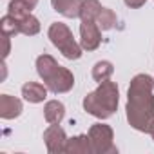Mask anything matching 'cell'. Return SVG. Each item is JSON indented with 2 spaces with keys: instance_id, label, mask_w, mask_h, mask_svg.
<instances>
[{
  "instance_id": "obj_1",
  "label": "cell",
  "mask_w": 154,
  "mask_h": 154,
  "mask_svg": "<svg viewBox=\"0 0 154 154\" xmlns=\"http://www.w3.org/2000/svg\"><path fill=\"white\" fill-rule=\"evenodd\" d=\"M125 114L129 125L138 132H149L154 118V78L145 72L136 74L127 89Z\"/></svg>"
},
{
  "instance_id": "obj_2",
  "label": "cell",
  "mask_w": 154,
  "mask_h": 154,
  "mask_svg": "<svg viewBox=\"0 0 154 154\" xmlns=\"http://www.w3.org/2000/svg\"><path fill=\"white\" fill-rule=\"evenodd\" d=\"M120 103V89L118 84L112 80H105L98 84V87L93 93H87L84 96V111L98 120H107L118 111Z\"/></svg>"
},
{
  "instance_id": "obj_3",
  "label": "cell",
  "mask_w": 154,
  "mask_h": 154,
  "mask_svg": "<svg viewBox=\"0 0 154 154\" xmlns=\"http://www.w3.org/2000/svg\"><path fill=\"white\" fill-rule=\"evenodd\" d=\"M36 72L53 94L69 93L74 87V74L67 67L60 65L51 54L44 53L36 58Z\"/></svg>"
},
{
  "instance_id": "obj_4",
  "label": "cell",
  "mask_w": 154,
  "mask_h": 154,
  "mask_svg": "<svg viewBox=\"0 0 154 154\" xmlns=\"http://www.w3.org/2000/svg\"><path fill=\"white\" fill-rule=\"evenodd\" d=\"M47 38L67 60H78L84 54V47L74 40L72 31L63 22H53L47 29Z\"/></svg>"
},
{
  "instance_id": "obj_5",
  "label": "cell",
  "mask_w": 154,
  "mask_h": 154,
  "mask_svg": "<svg viewBox=\"0 0 154 154\" xmlns=\"http://www.w3.org/2000/svg\"><path fill=\"white\" fill-rule=\"evenodd\" d=\"M93 154H116L118 147L114 145V131L107 123H93L87 131Z\"/></svg>"
},
{
  "instance_id": "obj_6",
  "label": "cell",
  "mask_w": 154,
  "mask_h": 154,
  "mask_svg": "<svg viewBox=\"0 0 154 154\" xmlns=\"http://www.w3.org/2000/svg\"><path fill=\"white\" fill-rule=\"evenodd\" d=\"M80 45L84 51H96L102 45V29L96 20H82L80 24Z\"/></svg>"
},
{
  "instance_id": "obj_7",
  "label": "cell",
  "mask_w": 154,
  "mask_h": 154,
  "mask_svg": "<svg viewBox=\"0 0 154 154\" xmlns=\"http://www.w3.org/2000/svg\"><path fill=\"white\" fill-rule=\"evenodd\" d=\"M44 143H45L47 152H51V154H62V152H65L67 134H65V131L60 127V123L49 125V127L44 131Z\"/></svg>"
},
{
  "instance_id": "obj_8",
  "label": "cell",
  "mask_w": 154,
  "mask_h": 154,
  "mask_svg": "<svg viewBox=\"0 0 154 154\" xmlns=\"http://www.w3.org/2000/svg\"><path fill=\"white\" fill-rule=\"evenodd\" d=\"M24 103L20 98L11 94H0V118L2 120H15L22 114Z\"/></svg>"
},
{
  "instance_id": "obj_9",
  "label": "cell",
  "mask_w": 154,
  "mask_h": 154,
  "mask_svg": "<svg viewBox=\"0 0 154 154\" xmlns=\"http://www.w3.org/2000/svg\"><path fill=\"white\" fill-rule=\"evenodd\" d=\"M47 85L40 82H26L22 85V96L29 103H42L47 98Z\"/></svg>"
},
{
  "instance_id": "obj_10",
  "label": "cell",
  "mask_w": 154,
  "mask_h": 154,
  "mask_svg": "<svg viewBox=\"0 0 154 154\" xmlns=\"http://www.w3.org/2000/svg\"><path fill=\"white\" fill-rule=\"evenodd\" d=\"M84 0H51V6L56 13L65 18H80Z\"/></svg>"
},
{
  "instance_id": "obj_11",
  "label": "cell",
  "mask_w": 154,
  "mask_h": 154,
  "mask_svg": "<svg viewBox=\"0 0 154 154\" xmlns=\"http://www.w3.org/2000/svg\"><path fill=\"white\" fill-rule=\"evenodd\" d=\"M44 118L49 125L62 123V120L65 118V105L60 100H47L44 105Z\"/></svg>"
},
{
  "instance_id": "obj_12",
  "label": "cell",
  "mask_w": 154,
  "mask_h": 154,
  "mask_svg": "<svg viewBox=\"0 0 154 154\" xmlns=\"http://www.w3.org/2000/svg\"><path fill=\"white\" fill-rule=\"evenodd\" d=\"M65 154H93L89 136L87 134H78V136L67 138Z\"/></svg>"
},
{
  "instance_id": "obj_13",
  "label": "cell",
  "mask_w": 154,
  "mask_h": 154,
  "mask_svg": "<svg viewBox=\"0 0 154 154\" xmlns=\"http://www.w3.org/2000/svg\"><path fill=\"white\" fill-rule=\"evenodd\" d=\"M114 74V65L109 60H100L93 65V80L102 84L105 80H111V76Z\"/></svg>"
},
{
  "instance_id": "obj_14",
  "label": "cell",
  "mask_w": 154,
  "mask_h": 154,
  "mask_svg": "<svg viewBox=\"0 0 154 154\" xmlns=\"http://www.w3.org/2000/svg\"><path fill=\"white\" fill-rule=\"evenodd\" d=\"M116 22H118V17H116V13L112 9H109V8L100 9V13L96 17V24H98V27L102 31H111L116 26Z\"/></svg>"
},
{
  "instance_id": "obj_15",
  "label": "cell",
  "mask_w": 154,
  "mask_h": 154,
  "mask_svg": "<svg viewBox=\"0 0 154 154\" xmlns=\"http://www.w3.org/2000/svg\"><path fill=\"white\" fill-rule=\"evenodd\" d=\"M20 22V33L22 35H26V36H35V35H38L40 33V20L31 13V15H27L26 18H22V20H18Z\"/></svg>"
},
{
  "instance_id": "obj_16",
  "label": "cell",
  "mask_w": 154,
  "mask_h": 154,
  "mask_svg": "<svg viewBox=\"0 0 154 154\" xmlns=\"http://www.w3.org/2000/svg\"><path fill=\"white\" fill-rule=\"evenodd\" d=\"M100 9H102V4L98 0H84L82 11H80V20H96Z\"/></svg>"
},
{
  "instance_id": "obj_17",
  "label": "cell",
  "mask_w": 154,
  "mask_h": 154,
  "mask_svg": "<svg viewBox=\"0 0 154 154\" xmlns=\"http://www.w3.org/2000/svg\"><path fill=\"white\" fill-rule=\"evenodd\" d=\"M8 15L15 17L17 20H22L27 15H31V8L24 2V0H11L9 6H8Z\"/></svg>"
},
{
  "instance_id": "obj_18",
  "label": "cell",
  "mask_w": 154,
  "mask_h": 154,
  "mask_svg": "<svg viewBox=\"0 0 154 154\" xmlns=\"http://www.w3.org/2000/svg\"><path fill=\"white\" fill-rule=\"evenodd\" d=\"M0 29H2V35H6V36H15L20 33V22L15 17L6 15L0 20Z\"/></svg>"
},
{
  "instance_id": "obj_19",
  "label": "cell",
  "mask_w": 154,
  "mask_h": 154,
  "mask_svg": "<svg viewBox=\"0 0 154 154\" xmlns=\"http://www.w3.org/2000/svg\"><path fill=\"white\" fill-rule=\"evenodd\" d=\"M145 2H147V0H123V4L127 8H131V9H138V8L145 6Z\"/></svg>"
},
{
  "instance_id": "obj_20",
  "label": "cell",
  "mask_w": 154,
  "mask_h": 154,
  "mask_svg": "<svg viewBox=\"0 0 154 154\" xmlns=\"http://www.w3.org/2000/svg\"><path fill=\"white\" fill-rule=\"evenodd\" d=\"M2 36H4V60H6L11 53V36H6V35Z\"/></svg>"
},
{
  "instance_id": "obj_21",
  "label": "cell",
  "mask_w": 154,
  "mask_h": 154,
  "mask_svg": "<svg viewBox=\"0 0 154 154\" xmlns=\"http://www.w3.org/2000/svg\"><path fill=\"white\" fill-rule=\"evenodd\" d=\"M24 2H26V4H27L29 8H31V11H33V9H35V8L38 6V0H24Z\"/></svg>"
},
{
  "instance_id": "obj_22",
  "label": "cell",
  "mask_w": 154,
  "mask_h": 154,
  "mask_svg": "<svg viewBox=\"0 0 154 154\" xmlns=\"http://www.w3.org/2000/svg\"><path fill=\"white\" fill-rule=\"evenodd\" d=\"M149 134H150V138L154 140V118H152V122H150V127H149Z\"/></svg>"
}]
</instances>
